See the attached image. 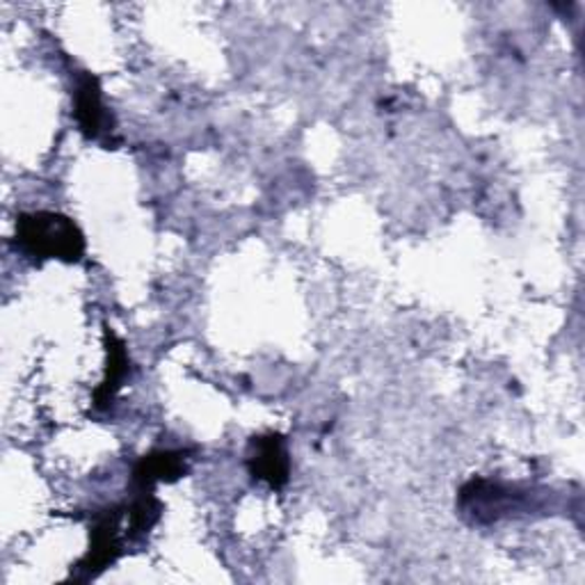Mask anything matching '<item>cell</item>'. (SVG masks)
I'll list each match as a JSON object with an SVG mask.
<instances>
[{"instance_id": "obj_1", "label": "cell", "mask_w": 585, "mask_h": 585, "mask_svg": "<svg viewBox=\"0 0 585 585\" xmlns=\"http://www.w3.org/2000/svg\"><path fill=\"white\" fill-rule=\"evenodd\" d=\"M16 245L33 259L78 261L86 252V238L74 220L60 213H27L16 222Z\"/></svg>"}, {"instance_id": "obj_2", "label": "cell", "mask_w": 585, "mask_h": 585, "mask_svg": "<svg viewBox=\"0 0 585 585\" xmlns=\"http://www.w3.org/2000/svg\"><path fill=\"white\" fill-rule=\"evenodd\" d=\"M249 471L255 479L266 481L270 487H282L289 481V453L280 435L257 437L249 446Z\"/></svg>"}, {"instance_id": "obj_3", "label": "cell", "mask_w": 585, "mask_h": 585, "mask_svg": "<svg viewBox=\"0 0 585 585\" xmlns=\"http://www.w3.org/2000/svg\"><path fill=\"white\" fill-rule=\"evenodd\" d=\"M76 120L80 124V131L86 133L88 137H94V140L103 131H108L105 128L108 113H105L103 101H101L99 82L90 74H86L78 80V88H76Z\"/></svg>"}, {"instance_id": "obj_4", "label": "cell", "mask_w": 585, "mask_h": 585, "mask_svg": "<svg viewBox=\"0 0 585 585\" xmlns=\"http://www.w3.org/2000/svg\"><path fill=\"white\" fill-rule=\"evenodd\" d=\"M185 473V455L183 453H172V451H160L143 458L135 466L133 479L135 483H140L143 487L156 483V481H177Z\"/></svg>"}, {"instance_id": "obj_5", "label": "cell", "mask_w": 585, "mask_h": 585, "mask_svg": "<svg viewBox=\"0 0 585 585\" xmlns=\"http://www.w3.org/2000/svg\"><path fill=\"white\" fill-rule=\"evenodd\" d=\"M108 355H110V361H108V369H105V380L97 389V405L99 407L110 405V401L115 398L122 382L128 375L126 348H124V344L115 337L113 331H108Z\"/></svg>"}]
</instances>
